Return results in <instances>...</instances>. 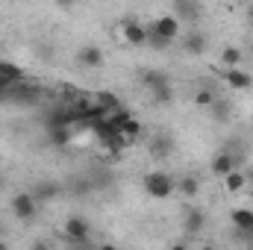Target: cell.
Instances as JSON below:
<instances>
[{
	"instance_id": "18",
	"label": "cell",
	"mask_w": 253,
	"mask_h": 250,
	"mask_svg": "<svg viewBox=\"0 0 253 250\" xmlns=\"http://www.w3.org/2000/svg\"><path fill=\"white\" fill-rule=\"evenodd\" d=\"M194 106H197V109H212V106H215V94H212L209 88H200V91L194 94Z\"/></svg>"
},
{
	"instance_id": "3",
	"label": "cell",
	"mask_w": 253,
	"mask_h": 250,
	"mask_svg": "<svg viewBox=\"0 0 253 250\" xmlns=\"http://www.w3.org/2000/svg\"><path fill=\"white\" fill-rule=\"evenodd\" d=\"M121 39L129 47H144L147 44V27L138 24L135 18H126V21H121Z\"/></svg>"
},
{
	"instance_id": "12",
	"label": "cell",
	"mask_w": 253,
	"mask_h": 250,
	"mask_svg": "<svg viewBox=\"0 0 253 250\" xmlns=\"http://www.w3.org/2000/svg\"><path fill=\"white\" fill-rule=\"evenodd\" d=\"M183 50H186L189 56H200V53L206 50V36H203V33H189V36L183 39Z\"/></svg>"
},
{
	"instance_id": "11",
	"label": "cell",
	"mask_w": 253,
	"mask_h": 250,
	"mask_svg": "<svg viewBox=\"0 0 253 250\" xmlns=\"http://www.w3.org/2000/svg\"><path fill=\"white\" fill-rule=\"evenodd\" d=\"M174 15L194 21V18H200V3L197 0H174Z\"/></svg>"
},
{
	"instance_id": "1",
	"label": "cell",
	"mask_w": 253,
	"mask_h": 250,
	"mask_svg": "<svg viewBox=\"0 0 253 250\" xmlns=\"http://www.w3.org/2000/svg\"><path fill=\"white\" fill-rule=\"evenodd\" d=\"M144 191H147L153 200H168V197H174V191H177V180L168 177V174H162V171H150V174L144 177Z\"/></svg>"
},
{
	"instance_id": "7",
	"label": "cell",
	"mask_w": 253,
	"mask_h": 250,
	"mask_svg": "<svg viewBox=\"0 0 253 250\" xmlns=\"http://www.w3.org/2000/svg\"><path fill=\"white\" fill-rule=\"evenodd\" d=\"M221 186H224V191H227L230 197H236V194H242L245 188L251 186V183H248V174H245V171L233 168V171H227V174L221 177Z\"/></svg>"
},
{
	"instance_id": "24",
	"label": "cell",
	"mask_w": 253,
	"mask_h": 250,
	"mask_svg": "<svg viewBox=\"0 0 253 250\" xmlns=\"http://www.w3.org/2000/svg\"><path fill=\"white\" fill-rule=\"evenodd\" d=\"M248 18H251V21H253V6H251V9H248Z\"/></svg>"
},
{
	"instance_id": "21",
	"label": "cell",
	"mask_w": 253,
	"mask_h": 250,
	"mask_svg": "<svg viewBox=\"0 0 253 250\" xmlns=\"http://www.w3.org/2000/svg\"><path fill=\"white\" fill-rule=\"evenodd\" d=\"M147 44H150V47H156V50H165V47H171V42H165L162 36H156L150 27H147Z\"/></svg>"
},
{
	"instance_id": "10",
	"label": "cell",
	"mask_w": 253,
	"mask_h": 250,
	"mask_svg": "<svg viewBox=\"0 0 253 250\" xmlns=\"http://www.w3.org/2000/svg\"><path fill=\"white\" fill-rule=\"evenodd\" d=\"M141 132H144V126H141V121H138V118H132V115H129L121 126H118V135H121V141H124L126 147H129L132 141H138V138H141Z\"/></svg>"
},
{
	"instance_id": "19",
	"label": "cell",
	"mask_w": 253,
	"mask_h": 250,
	"mask_svg": "<svg viewBox=\"0 0 253 250\" xmlns=\"http://www.w3.org/2000/svg\"><path fill=\"white\" fill-rule=\"evenodd\" d=\"M203 224H206L203 212L191 209V212H189V218H186V230H189V233H200V230H203Z\"/></svg>"
},
{
	"instance_id": "14",
	"label": "cell",
	"mask_w": 253,
	"mask_h": 250,
	"mask_svg": "<svg viewBox=\"0 0 253 250\" xmlns=\"http://www.w3.org/2000/svg\"><path fill=\"white\" fill-rule=\"evenodd\" d=\"M171 147H174L171 135H153V138H150V153H153V156H159V159H162V156H168V153H171Z\"/></svg>"
},
{
	"instance_id": "5",
	"label": "cell",
	"mask_w": 253,
	"mask_h": 250,
	"mask_svg": "<svg viewBox=\"0 0 253 250\" xmlns=\"http://www.w3.org/2000/svg\"><path fill=\"white\" fill-rule=\"evenodd\" d=\"M221 80H224V85L233 88V91H248V88L253 85V77L245 71V68H224Z\"/></svg>"
},
{
	"instance_id": "2",
	"label": "cell",
	"mask_w": 253,
	"mask_h": 250,
	"mask_svg": "<svg viewBox=\"0 0 253 250\" xmlns=\"http://www.w3.org/2000/svg\"><path fill=\"white\" fill-rule=\"evenodd\" d=\"M9 206H12V215H15L18 221H33L36 212H39V200H36L33 191H21V194H15Z\"/></svg>"
},
{
	"instance_id": "6",
	"label": "cell",
	"mask_w": 253,
	"mask_h": 250,
	"mask_svg": "<svg viewBox=\"0 0 253 250\" xmlns=\"http://www.w3.org/2000/svg\"><path fill=\"white\" fill-rule=\"evenodd\" d=\"M77 62H80V68H85V71H97V68H103V62H106V53L97 44H85V47H80Z\"/></svg>"
},
{
	"instance_id": "13",
	"label": "cell",
	"mask_w": 253,
	"mask_h": 250,
	"mask_svg": "<svg viewBox=\"0 0 253 250\" xmlns=\"http://www.w3.org/2000/svg\"><path fill=\"white\" fill-rule=\"evenodd\" d=\"M230 221H233V227H239V230H253V209H245V206L233 209V212H230Z\"/></svg>"
},
{
	"instance_id": "16",
	"label": "cell",
	"mask_w": 253,
	"mask_h": 250,
	"mask_svg": "<svg viewBox=\"0 0 253 250\" xmlns=\"http://www.w3.org/2000/svg\"><path fill=\"white\" fill-rule=\"evenodd\" d=\"M144 83H147L150 91H156V88H162V85H171V80H168L165 71H147V74H144Z\"/></svg>"
},
{
	"instance_id": "17",
	"label": "cell",
	"mask_w": 253,
	"mask_h": 250,
	"mask_svg": "<svg viewBox=\"0 0 253 250\" xmlns=\"http://www.w3.org/2000/svg\"><path fill=\"white\" fill-rule=\"evenodd\" d=\"M177 188H180L189 200H194L197 191H200V183H197V177H183V180H177Z\"/></svg>"
},
{
	"instance_id": "9",
	"label": "cell",
	"mask_w": 253,
	"mask_h": 250,
	"mask_svg": "<svg viewBox=\"0 0 253 250\" xmlns=\"http://www.w3.org/2000/svg\"><path fill=\"white\" fill-rule=\"evenodd\" d=\"M233 168H236V156H233L230 150H221V153H215V156H212V165H209V171H212L218 180H221L227 171H233Z\"/></svg>"
},
{
	"instance_id": "8",
	"label": "cell",
	"mask_w": 253,
	"mask_h": 250,
	"mask_svg": "<svg viewBox=\"0 0 253 250\" xmlns=\"http://www.w3.org/2000/svg\"><path fill=\"white\" fill-rule=\"evenodd\" d=\"M88 221L85 218H80V215H71L68 221H65V227H62V233L71 239V242H85L88 239Z\"/></svg>"
},
{
	"instance_id": "4",
	"label": "cell",
	"mask_w": 253,
	"mask_h": 250,
	"mask_svg": "<svg viewBox=\"0 0 253 250\" xmlns=\"http://www.w3.org/2000/svg\"><path fill=\"white\" fill-rule=\"evenodd\" d=\"M150 30H153L156 36H162L165 42L174 44V42L180 39V18H177V15H159V18L150 24Z\"/></svg>"
},
{
	"instance_id": "20",
	"label": "cell",
	"mask_w": 253,
	"mask_h": 250,
	"mask_svg": "<svg viewBox=\"0 0 253 250\" xmlns=\"http://www.w3.org/2000/svg\"><path fill=\"white\" fill-rule=\"evenodd\" d=\"M97 103H100L106 112H115V109L121 106V103H118V97H115V94H109V91H100V94H97Z\"/></svg>"
},
{
	"instance_id": "23",
	"label": "cell",
	"mask_w": 253,
	"mask_h": 250,
	"mask_svg": "<svg viewBox=\"0 0 253 250\" xmlns=\"http://www.w3.org/2000/svg\"><path fill=\"white\" fill-rule=\"evenodd\" d=\"M80 0H56V6H62V9H71V6H77Z\"/></svg>"
},
{
	"instance_id": "22",
	"label": "cell",
	"mask_w": 253,
	"mask_h": 250,
	"mask_svg": "<svg viewBox=\"0 0 253 250\" xmlns=\"http://www.w3.org/2000/svg\"><path fill=\"white\" fill-rule=\"evenodd\" d=\"M153 97H156L159 103H168V100L174 97V88H171V85H162V88H156V91H153Z\"/></svg>"
},
{
	"instance_id": "15",
	"label": "cell",
	"mask_w": 253,
	"mask_h": 250,
	"mask_svg": "<svg viewBox=\"0 0 253 250\" xmlns=\"http://www.w3.org/2000/svg\"><path fill=\"white\" fill-rule=\"evenodd\" d=\"M242 59H245V53L239 47H224L221 50V68H239Z\"/></svg>"
}]
</instances>
